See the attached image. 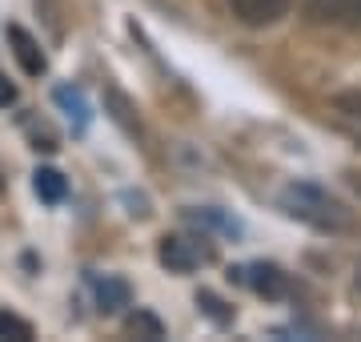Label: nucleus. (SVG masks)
Listing matches in <instances>:
<instances>
[{
    "instance_id": "nucleus-4",
    "label": "nucleus",
    "mask_w": 361,
    "mask_h": 342,
    "mask_svg": "<svg viewBox=\"0 0 361 342\" xmlns=\"http://www.w3.org/2000/svg\"><path fill=\"white\" fill-rule=\"evenodd\" d=\"M229 278H237L241 286H249L253 294H261V298H285V294H289V274H285L281 266H273V262L237 266Z\"/></svg>"
},
{
    "instance_id": "nucleus-7",
    "label": "nucleus",
    "mask_w": 361,
    "mask_h": 342,
    "mask_svg": "<svg viewBox=\"0 0 361 342\" xmlns=\"http://www.w3.org/2000/svg\"><path fill=\"white\" fill-rule=\"evenodd\" d=\"M92 294H97V310L101 314H116V310H125L133 302L129 282L116 278V274H97L92 278Z\"/></svg>"
},
{
    "instance_id": "nucleus-8",
    "label": "nucleus",
    "mask_w": 361,
    "mask_h": 342,
    "mask_svg": "<svg viewBox=\"0 0 361 342\" xmlns=\"http://www.w3.org/2000/svg\"><path fill=\"white\" fill-rule=\"evenodd\" d=\"M52 101L61 105V113L68 117V125H73V133H85L92 121V109H89V97H85V89H77V85H61V89L52 93Z\"/></svg>"
},
{
    "instance_id": "nucleus-16",
    "label": "nucleus",
    "mask_w": 361,
    "mask_h": 342,
    "mask_svg": "<svg viewBox=\"0 0 361 342\" xmlns=\"http://www.w3.org/2000/svg\"><path fill=\"white\" fill-rule=\"evenodd\" d=\"M28 137H32V149H44V153H52L56 149V137H52L49 125H37V121H25Z\"/></svg>"
},
{
    "instance_id": "nucleus-10",
    "label": "nucleus",
    "mask_w": 361,
    "mask_h": 342,
    "mask_svg": "<svg viewBox=\"0 0 361 342\" xmlns=\"http://www.w3.org/2000/svg\"><path fill=\"white\" fill-rule=\"evenodd\" d=\"M32 189H37V198H40V201H49V206H61V201L68 198L65 173H61V170H49V165L32 173Z\"/></svg>"
},
{
    "instance_id": "nucleus-1",
    "label": "nucleus",
    "mask_w": 361,
    "mask_h": 342,
    "mask_svg": "<svg viewBox=\"0 0 361 342\" xmlns=\"http://www.w3.org/2000/svg\"><path fill=\"white\" fill-rule=\"evenodd\" d=\"M281 210L297 222L313 225V230H322V234H357L361 222L357 213L349 210L341 198H334L329 189L313 182H293L281 189Z\"/></svg>"
},
{
    "instance_id": "nucleus-3",
    "label": "nucleus",
    "mask_w": 361,
    "mask_h": 342,
    "mask_svg": "<svg viewBox=\"0 0 361 342\" xmlns=\"http://www.w3.org/2000/svg\"><path fill=\"white\" fill-rule=\"evenodd\" d=\"M305 20L325 28L361 33V0H305Z\"/></svg>"
},
{
    "instance_id": "nucleus-14",
    "label": "nucleus",
    "mask_w": 361,
    "mask_h": 342,
    "mask_svg": "<svg viewBox=\"0 0 361 342\" xmlns=\"http://www.w3.org/2000/svg\"><path fill=\"white\" fill-rule=\"evenodd\" d=\"M197 306H201V310H205L213 322H221V326L233 318V310H225V302H221L217 294H209V290H201V294H197Z\"/></svg>"
},
{
    "instance_id": "nucleus-13",
    "label": "nucleus",
    "mask_w": 361,
    "mask_h": 342,
    "mask_svg": "<svg viewBox=\"0 0 361 342\" xmlns=\"http://www.w3.org/2000/svg\"><path fill=\"white\" fill-rule=\"evenodd\" d=\"M0 338L28 342V338H32V326H28L25 318H16V314H8V310H0Z\"/></svg>"
},
{
    "instance_id": "nucleus-18",
    "label": "nucleus",
    "mask_w": 361,
    "mask_h": 342,
    "mask_svg": "<svg viewBox=\"0 0 361 342\" xmlns=\"http://www.w3.org/2000/svg\"><path fill=\"white\" fill-rule=\"evenodd\" d=\"M0 177H4V173H0ZM0 189H4V182H0Z\"/></svg>"
},
{
    "instance_id": "nucleus-15",
    "label": "nucleus",
    "mask_w": 361,
    "mask_h": 342,
    "mask_svg": "<svg viewBox=\"0 0 361 342\" xmlns=\"http://www.w3.org/2000/svg\"><path fill=\"white\" fill-rule=\"evenodd\" d=\"M109 101H113V109H116L113 117L121 121V125H125V129L133 133V137H137V133H141V125L133 121V105H129V101H125V97H121V93H116V89H109Z\"/></svg>"
},
{
    "instance_id": "nucleus-6",
    "label": "nucleus",
    "mask_w": 361,
    "mask_h": 342,
    "mask_svg": "<svg viewBox=\"0 0 361 342\" xmlns=\"http://www.w3.org/2000/svg\"><path fill=\"white\" fill-rule=\"evenodd\" d=\"M8 45H13V57H16V65L25 69L28 77H40V73L49 69V61H44V53H40L37 37H32L28 28H20V25H8Z\"/></svg>"
},
{
    "instance_id": "nucleus-12",
    "label": "nucleus",
    "mask_w": 361,
    "mask_h": 342,
    "mask_svg": "<svg viewBox=\"0 0 361 342\" xmlns=\"http://www.w3.org/2000/svg\"><path fill=\"white\" fill-rule=\"evenodd\" d=\"M125 330H129V334H137V338H165V326H161V318L149 314V310H137V314L125 322Z\"/></svg>"
},
{
    "instance_id": "nucleus-5",
    "label": "nucleus",
    "mask_w": 361,
    "mask_h": 342,
    "mask_svg": "<svg viewBox=\"0 0 361 342\" xmlns=\"http://www.w3.org/2000/svg\"><path fill=\"white\" fill-rule=\"evenodd\" d=\"M233 16L249 28H269L277 25L289 8H293V0H229Z\"/></svg>"
},
{
    "instance_id": "nucleus-2",
    "label": "nucleus",
    "mask_w": 361,
    "mask_h": 342,
    "mask_svg": "<svg viewBox=\"0 0 361 342\" xmlns=\"http://www.w3.org/2000/svg\"><path fill=\"white\" fill-rule=\"evenodd\" d=\"M157 258L165 266L169 274H193L201 266H209L217 254L209 246L205 237H193V234H165L161 246H157Z\"/></svg>"
},
{
    "instance_id": "nucleus-11",
    "label": "nucleus",
    "mask_w": 361,
    "mask_h": 342,
    "mask_svg": "<svg viewBox=\"0 0 361 342\" xmlns=\"http://www.w3.org/2000/svg\"><path fill=\"white\" fill-rule=\"evenodd\" d=\"M185 218H189L193 225H205V230H217V234H229V237L241 234V222H237V218H229V213L213 210V206H201V210H197V206H189V210H185Z\"/></svg>"
},
{
    "instance_id": "nucleus-17",
    "label": "nucleus",
    "mask_w": 361,
    "mask_h": 342,
    "mask_svg": "<svg viewBox=\"0 0 361 342\" xmlns=\"http://www.w3.org/2000/svg\"><path fill=\"white\" fill-rule=\"evenodd\" d=\"M16 101V85L8 77H0V109H8Z\"/></svg>"
},
{
    "instance_id": "nucleus-9",
    "label": "nucleus",
    "mask_w": 361,
    "mask_h": 342,
    "mask_svg": "<svg viewBox=\"0 0 361 342\" xmlns=\"http://www.w3.org/2000/svg\"><path fill=\"white\" fill-rule=\"evenodd\" d=\"M329 109H334L337 125L361 145V93H337L334 101H329Z\"/></svg>"
}]
</instances>
